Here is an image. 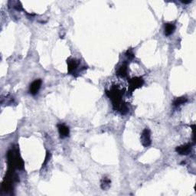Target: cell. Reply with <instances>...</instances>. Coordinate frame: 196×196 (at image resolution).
I'll return each mask as SVG.
<instances>
[{
	"label": "cell",
	"mask_w": 196,
	"mask_h": 196,
	"mask_svg": "<svg viewBox=\"0 0 196 196\" xmlns=\"http://www.w3.org/2000/svg\"><path fill=\"white\" fill-rule=\"evenodd\" d=\"M107 94L110 98V100H111L114 109H116L117 110H120V107L123 104L121 99L122 92L120 90L117 89V88H113V89L109 90V91L107 90Z\"/></svg>",
	"instance_id": "6da1fadb"
},
{
	"label": "cell",
	"mask_w": 196,
	"mask_h": 196,
	"mask_svg": "<svg viewBox=\"0 0 196 196\" xmlns=\"http://www.w3.org/2000/svg\"><path fill=\"white\" fill-rule=\"evenodd\" d=\"M144 84V80L142 78H133L129 81V90L133 93L137 88H141Z\"/></svg>",
	"instance_id": "7a4b0ae2"
},
{
	"label": "cell",
	"mask_w": 196,
	"mask_h": 196,
	"mask_svg": "<svg viewBox=\"0 0 196 196\" xmlns=\"http://www.w3.org/2000/svg\"><path fill=\"white\" fill-rule=\"evenodd\" d=\"M141 142L143 146L148 147L151 144V135L148 128L144 129L141 135Z\"/></svg>",
	"instance_id": "3957f363"
},
{
	"label": "cell",
	"mask_w": 196,
	"mask_h": 196,
	"mask_svg": "<svg viewBox=\"0 0 196 196\" xmlns=\"http://www.w3.org/2000/svg\"><path fill=\"white\" fill-rule=\"evenodd\" d=\"M41 83H42V82H41V80L40 79L36 80L35 81H33L32 83L31 84V85H30L29 88L30 93L32 95H36L37 93H38V91H39L40 88H41Z\"/></svg>",
	"instance_id": "277c9868"
},
{
	"label": "cell",
	"mask_w": 196,
	"mask_h": 196,
	"mask_svg": "<svg viewBox=\"0 0 196 196\" xmlns=\"http://www.w3.org/2000/svg\"><path fill=\"white\" fill-rule=\"evenodd\" d=\"M68 63V73L71 74H74L76 72V70L78 69V62L74 58H69L67 61Z\"/></svg>",
	"instance_id": "5b68a950"
},
{
	"label": "cell",
	"mask_w": 196,
	"mask_h": 196,
	"mask_svg": "<svg viewBox=\"0 0 196 196\" xmlns=\"http://www.w3.org/2000/svg\"><path fill=\"white\" fill-rule=\"evenodd\" d=\"M175 151L178 152L180 155H189L192 151V144L188 143L185 145L180 146L176 147Z\"/></svg>",
	"instance_id": "8992f818"
},
{
	"label": "cell",
	"mask_w": 196,
	"mask_h": 196,
	"mask_svg": "<svg viewBox=\"0 0 196 196\" xmlns=\"http://www.w3.org/2000/svg\"><path fill=\"white\" fill-rule=\"evenodd\" d=\"M58 132H59L60 136L61 138H65L69 136V128L65 124H58Z\"/></svg>",
	"instance_id": "52a82bcc"
},
{
	"label": "cell",
	"mask_w": 196,
	"mask_h": 196,
	"mask_svg": "<svg viewBox=\"0 0 196 196\" xmlns=\"http://www.w3.org/2000/svg\"><path fill=\"white\" fill-rule=\"evenodd\" d=\"M117 74L118 76L121 78H125L127 75V65L126 63L122 64L121 65L118 67L117 71Z\"/></svg>",
	"instance_id": "ba28073f"
},
{
	"label": "cell",
	"mask_w": 196,
	"mask_h": 196,
	"mask_svg": "<svg viewBox=\"0 0 196 196\" xmlns=\"http://www.w3.org/2000/svg\"><path fill=\"white\" fill-rule=\"evenodd\" d=\"M175 29V25L172 24V23H167V24H165V27H164V31H165L164 33L166 36H170L174 32Z\"/></svg>",
	"instance_id": "9c48e42d"
},
{
	"label": "cell",
	"mask_w": 196,
	"mask_h": 196,
	"mask_svg": "<svg viewBox=\"0 0 196 196\" xmlns=\"http://www.w3.org/2000/svg\"><path fill=\"white\" fill-rule=\"evenodd\" d=\"M188 99L185 97H180V98H177L173 101V106L175 107H178L181 105L184 104L187 102Z\"/></svg>",
	"instance_id": "30bf717a"
},
{
	"label": "cell",
	"mask_w": 196,
	"mask_h": 196,
	"mask_svg": "<svg viewBox=\"0 0 196 196\" xmlns=\"http://www.w3.org/2000/svg\"><path fill=\"white\" fill-rule=\"evenodd\" d=\"M110 182H111V181H110V179L107 178V177H105V178L103 177V179L101 180V188L103 189H108L110 185Z\"/></svg>",
	"instance_id": "8fae6325"
},
{
	"label": "cell",
	"mask_w": 196,
	"mask_h": 196,
	"mask_svg": "<svg viewBox=\"0 0 196 196\" xmlns=\"http://www.w3.org/2000/svg\"><path fill=\"white\" fill-rule=\"evenodd\" d=\"M126 56H127L130 60H132V59H133L135 55H134L133 51H132L131 49H129V50H127V52H126Z\"/></svg>",
	"instance_id": "7c38bea8"
},
{
	"label": "cell",
	"mask_w": 196,
	"mask_h": 196,
	"mask_svg": "<svg viewBox=\"0 0 196 196\" xmlns=\"http://www.w3.org/2000/svg\"><path fill=\"white\" fill-rule=\"evenodd\" d=\"M50 158H51V153H50V152L48 151V152H46V155H45V159L44 162H43L42 168H43V167H45V165H46V164L48 163V161L50 160Z\"/></svg>",
	"instance_id": "4fadbf2b"
},
{
	"label": "cell",
	"mask_w": 196,
	"mask_h": 196,
	"mask_svg": "<svg viewBox=\"0 0 196 196\" xmlns=\"http://www.w3.org/2000/svg\"><path fill=\"white\" fill-rule=\"evenodd\" d=\"M182 3H184V4H189V3L192 2V1L191 0H189V1H182Z\"/></svg>",
	"instance_id": "5bb4252c"
},
{
	"label": "cell",
	"mask_w": 196,
	"mask_h": 196,
	"mask_svg": "<svg viewBox=\"0 0 196 196\" xmlns=\"http://www.w3.org/2000/svg\"><path fill=\"white\" fill-rule=\"evenodd\" d=\"M195 125L192 126V130H193V131H195ZM193 136H194V138H195V132H193Z\"/></svg>",
	"instance_id": "9a60e30c"
}]
</instances>
